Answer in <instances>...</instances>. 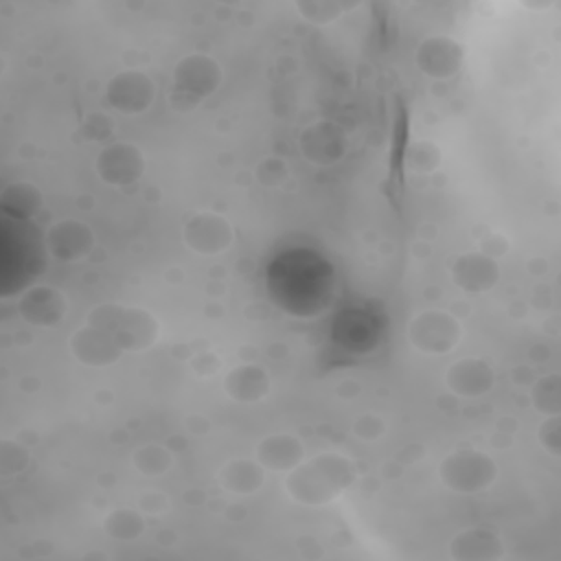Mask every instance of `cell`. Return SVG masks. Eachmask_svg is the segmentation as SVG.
Segmentation results:
<instances>
[{
    "mask_svg": "<svg viewBox=\"0 0 561 561\" xmlns=\"http://www.w3.org/2000/svg\"><path fill=\"white\" fill-rule=\"evenodd\" d=\"M355 465L333 451L302 460L285 476L287 495L305 506H322L333 502L355 482Z\"/></svg>",
    "mask_w": 561,
    "mask_h": 561,
    "instance_id": "6da1fadb",
    "label": "cell"
},
{
    "mask_svg": "<svg viewBox=\"0 0 561 561\" xmlns=\"http://www.w3.org/2000/svg\"><path fill=\"white\" fill-rule=\"evenodd\" d=\"M88 322L107 331L123 351H145L160 337V322L156 316L136 305H96L90 309Z\"/></svg>",
    "mask_w": 561,
    "mask_h": 561,
    "instance_id": "7a4b0ae2",
    "label": "cell"
},
{
    "mask_svg": "<svg viewBox=\"0 0 561 561\" xmlns=\"http://www.w3.org/2000/svg\"><path fill=\"white\" fill-rule=\"evenodd\" d=\"M440 482L456 493H482L497 478L495 460L480 449H458L447 454L438 465Z\"/></svg>",
    "mask_w": 561,
    "mask_h": 561,
    "instance_id": "3957f363",
    "label": "cell"
},
{
    "mask_svg": "<svg viewBox=\"0 0 561 561\" xmlns=\"http://www.w3.org/2000/svg\"><path fill=\"white\" fill-rule=\"evenodd\" d=\"M460 337V322L440 309L421 311L408 324L410 344L425 355H445L458 346Z\"/></svg>",
    "mask_w": 561,
    "mask_h": 561,
    "instance_id": "277c9868",
    "label": "cell"
},
{
    "mask_svg": "<svg viewBox=\"0 0 561 561\" xmlns=\"http://www.w3.org/2000/svg\"><path fill=\"white\" fill-rule=\"evenodd\" d=\"M298 149L302 158L318 167H329L340 162L348 151V136L346 131L327 118L313 121L298 134Z\"/></svg>",
    "mask_w": 561,
    "mask_h": 561,
    "instance_id": "5b68a950",
    "label": "cell"
},
{
    "mask_svg": "<svg viewBox=\"0 0 561 561\" xmlns=\"http://www.w3.org/2000/svg\"><path fill=\"white\" fill-rule=\"evenodd\" d=\"M182 237L188 250L202 256H215L232 245L234 228L224 215L213 210H199L184 221Z\"/></svg>",
    "mask_w": 561,
    "mask_h": 561,
    "instance_id": "8992f818",
    "label": "cell"
},
{
    "mask_svg": "<svg viewBox=\"0 0 561 561\" xmlns=\"http://www.w3.org/2000/svg\"><path fill=\"white\" fill-rule=\"evenodd\" d=\"M147 160L138 145L118 140L105 145L96 156V173L110 186L136 184L145 173Z\"/></svg>",
    "mask_w": 561,
    "mask_h": 561,
    "instance_id": "52a82bcc",
    "label": "cell"
},
{
    "mask_svg": "<svg viewBox=\"0 0 561 561\" xmlns=\"http://www.w3.org/2000/svg\"><path fill=\"white\" fill-rule=\"evenodd\" d=\"M156 99V85L142 70H121L105 83V101L121 114H142Z\"/></svg>",
    "mask_w": 561,
    "mask_h": 561,
    "instance_id": "ba28073f",
    "label": "cell"
},
{
    "mask_svg": "<svg viewBox=\"0 0 561 561\" xmlns=\"http://www.w3.org/2000/svg\"><path fill=\"white\" fill-rule=\"evenodd\" d=\"M221 79L224 70L219 61L206 53H188L173 66V88L199 101L215 94L221 85Z\"/></svg>",
    "mask_w": 561,
    "mask_h": 561,
    "instance_id": "9c48e42d",
    "label": "cell"
},
{
    "mask_svg": "<svg viewBox=\"0 0 561 561\" xmlns=\"http://www.w3.org/2000/svg\"><path fill=\"white\" fill-rule=\"evenodd\" d=\"M96 237L92 228L75 217H66L48 226L44 234V245L48 254L61 263H75L94 250Z\"/></svg>",
    "mask_w": 561,
    "mask_h": 561,
    "instance_id": "30bf717a",
    "label": "cell"
},
{
    "mask_svg": "<svg viewBox=\"0 0 561 561\" xmlns=\"http://www.w3.org/2000/svg\"><path fill=\"white\" fill-rule=\"evenodd\" d=\"M66 313H68V300L53 285H44V283L31 285L18 298V316L31 327H39V329L57 327L66 318Z\"/></svg>",
    "mask_w": 561,
    "mask_h": 561,
    "instance_id": "8fae6325",
    "label": "cell"
},
{
    "mask_svg": "<svg viewBox=\"0 0 561 561\" xmlns=\"http://www.w3.org/2000/svg\"><path fill=\"white\" fill-rule=\"evenodd\" d=\"M414 61L430 79H451L462 68L465 48L449 35H430L419 44Z\"/></svg>",
    "mask_w": 561,
    "mask_h": 561,
    "instance_id": "7c38bea8",
    "label": "cell"
},
{
    "mask_svg": "<svg viewBox=\"0 0 561 561\" xmlns=\"http://www.w3.org/2000/svg\"><path fill=\"white\" fill-rule=\"evenodd\" d=\"M68 348L72 357L88 368H107L116 364L123 355V348L116 344V340L107 331L90 322H85L70 335Z\"/></svg>",
    "mask_w": 561,
    "mask_h": 561,
    "instance_id": "4fadbf2b",
    "label": "cell"
},
{
    "mask_svg": "<svg viewBox=\"0 0 561 561\" xmlns=\"http://www.w3.org/2000/svg\"><path fill=\"white\" fill-rule=\"evenodd\" d=\"M447 388L465 399H478L495 386V373L482 357H460L445 373Z\"/></svg>",
    "mask_w": 561,
    "mask_h": 561,
    "instance_id": "5bb4252c",
    "label": "cell"
},
{
    "mask_svg": "<svg viewBox=\"0 0 561 561\" xmlns=\"http://www.w3.org/2000/svg\"><path fill=\"white\" fill-rule=\"evenodd\" d=\"M454 283L467 294H484L500 280V265L486 252H465L451 263Z\"/></svg>",
    "mask_w": 561,
    "mask_h": 561,
    "instance_id": "9a60e30c",
    "label": "cell"
},
{
    "mask_svg": "<svg viewBox=\"0 0 561 561\" xmlns=\"http://www.w3.org/2000/svg\"><path fill=\"white\" fill-rule=\"evenodd\" d=\"M254 458L272 473H289L305 460V445L294 434H270L256 443Z\"/></svg>",
    "mask_w": 561,
    "mask_h": 561,
    "instance_id": "2e32d148",
    "label": "cell"
},
{
    "mask_svg": "<svg viewBox=\"0 0 561 561\" xmlns=\"http://www.w3.org/2000/svg\"><path fill=\"white\" fill-rule=\"evenodd\" d=\"M449 557L456 561H497L504 557V543L493 530L473 526L451 537Z\"/></svg>",
    "mask_w": 561,
    "mask_h": 561,
    "instance_id": "e0dca14e",
    "label": "cell"
},
{
    "mask_svg": "<svg viewBox=\"0 0 561 561\" xmlns=\"http://www.w3.org/2000/svg\"><path fill=\"white\" fill-rule=\"evenodd\" d=\"M224 390L237 403H259L270 392V375L259 364H239L224 377Z\"/></svg>",
    "mask_w": 561,
    "mask_h": 561,
    "instance_id": "ac0fdd59",
    "label": "cell"
},
{
    "mask_svg": "<svg viewBox=\"0 0 561 561\" xmlns=\"http://www.w3.org/2000/svg\"><path fill=\"white\" fill-rule=\"evenodd\" d=\"M219 484L234 495H252L265 484V467L256 458H232L219 469Z\"/></svg>",
    "mask_w": 561,
    "mask_h": 561,
    "instance_id": "d6986e66",
    "label": "cell"
},
{
    "mask_svg": "<svg viewBox=\"0 0 561 561\" xmlns=\"http://www.w3.org/2000/svg\"><path fill=\"white\" fill-rule=\"evenodd\" d=\"M44 206V195L39 186L26 180L9 182L0 193V210L15 221L33 219Z\"/></svg>",
    "mask_w": 561,
    "mask_h": 561,
    "instance_id": "ffe728a7",
    "label": "cell"
},
{
    "mask_svg": "<svg viewBox=\"0 0 561 561\" xmlns=\"http://www.w3.org/2000/svg\"><path fill=\"white\" fill-rule=\"evenodd\" d=\"M103 530L116 541H134L145 533V517L136 508H114L105 515Z\"/></svg>",
    "mask_w": 561,
    "mask_h": 561,
    "instance_id": "44dd1931",
    "label": "cell"
},
{
    "mask_svg": "<svg viewBox=\"0 0 561 561\" xmlns=\"http://www.w3.org/2000/svg\"><path fill=\"white\" fill-rule=\"evenodd\" d=\"M131 465L138 473H142L147 478H158V476H164L173 467V454L158 443H147V445H140L134 449Z\"/></svg>",
    "mask_w": 561,
    "mask_h": 561,
    "instance_id": "7402d4cb",
    "label": "cell"
},
{
    "mask_svg": "<svg viewBox=\"0 0 561 561\" xmlns=\"http://www.w3.org/2000/svg\"><path fill=\"white\" fill-rule=\"evenodd\" d=\"M530 403L541 416L561 414V377H559V373L543 375L533 383Z\"/></svg>",
    "mask_w": 561,
    "mask_h": 561,
    "instance_id": "603a6c76",
    "label": "cell"
},
{
    "mask_svg": "<svg viewBox=\"0 0 561 561\" xmlns=\"http://www.w3.org/2000/svg\"><path fill=\"white\" fill-rule=\"evenodd\" d=\"M357 4H351V2H340V0H300L296 2V9L298 13L311 22V24H318V26H324V24H331L335 22L337 18H342L344 11L353 9Z\"/></svg>",
    "mask_w": 561,
    "mask_h": 561,
    "instance_id": "cb8c5ba5",
    "label": "cell"
},
{
    "mask_svg": "<svg viewBox=\"0 0 561 561\" xmlns=\"http://www.w3.org/2000/svg\"><path fill=\"white\" fill-rule=\"evenodd\" d=\"M403 164L412 173H434L440 164V149L432 140H414L403 153Z\"/></svg>",
    "mask_w": 561,
    "mask_h": 561,
    "instance_id": "d4e9b609",
    "label": "cell"
},
{
    "mask_svg": "<svg viewBox=\"0 0 561 561\" xmlns=\"http://www.w3.org/2000/svg\"><path fill=\"white\" fill-rule=\"evenodd\" d=\"M28 465V451L11 438L0 440V471L4 476H15L22 473Z\"/></svg>",
    "mask_w": 561,
    "mask_h": 561,
    "instance_id": "484cf974",
    "label": "cell"
},
{
    "mask_svg": "<svg viewBox=\"0 0 561 561\" xmlns=\"http://www.w3.org/2000/svg\"><path fill=\"white\" fill-rule=\"evenodd\" d=\"M254 175H256V182H259L261 186H265V188H276V186H280V184L287 180L289 169H287V164H285L283 158L270 156V158H263V160L259 162Z\"/></svg>",
    "mask_w": 561,
    "mask_h": 561,
    "instance_id": "4316f807",
    "label": "cell"
},
{
    "mask_svg": "<svg viewBox=\"0 0 561 561\" xmlns=\"http://www.w3.org/2000/svg\"><path fill=\"white\" fill-rule=\"evenodd\" d=\"M537 440L550 456H561V416H546L537 427Z\"/></svg>",
    "mask_w": 561,
    "mask_h": 561,
    "instance_id": "83f0119b",
    "label": "cell"
},
{
    "mask_svg": "<svg viewBox=\"0 0 561 561\" xmlns=\"http://www.w3.org/2000/svg\"><path fill=\"white\" fill-rule=\"evenodd\" d=\"M383 430H386V425H383V421L377 414H362L353 423V432L362 440H377L383 434Z\"/></svg>",
    "mask_w": 561,
    "mask_h": 561,
    "instance_id": "f1b7e54d",
    "label": "cell"
},
{
    "mask_svg": "<svg viewBox=\"0 0 561 561\" xmlns=\"http://www.w3.org/2000/svg\"><path fill=\"white\" fill-rule=\"evenodd\" d=\"M138 506H140V511H147V513H164L169 506V500L160 491H147L140 495Z\"/></svg>",
    "mask_w": 561,
    "mask_h": 561,
    "instance_id": "f546056e",
    "label": "cell"
},
{
    "mask_svg": "<svg viewBox=\"0 0 561 561\" xmlns=\"http://www.w3.org/2000/svg\"><path fill=\"white\" fill-rule=\"evenodd\" d=\"M169 101H171V105H173L175 110H182V112L195 110V107L199 105V99H195V96H191V94H186V92H182V90H178V88H173Z\"/></svg>",
    "mask_w": 561,
    "mask_h": 561,
    "instance_id": "4dcf8cb0",
    "label": "cell"
}]
</instances>
